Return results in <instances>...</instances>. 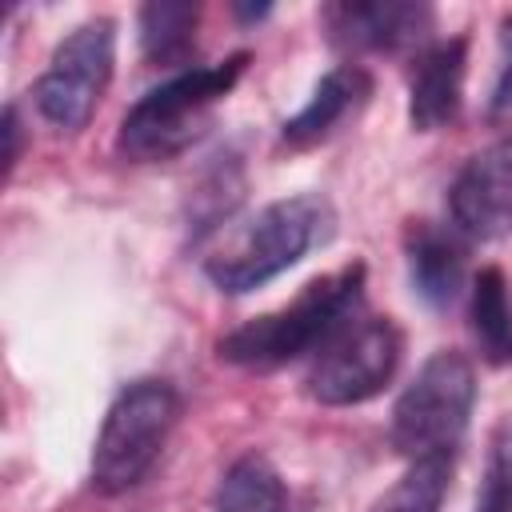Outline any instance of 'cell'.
Wrapping results in <instances>:
<instances>
[{"mask_svg": "<svg viewBox=\"0 0 512 512\" xmlns=\"http://www.w3.org/2000/svg\"><path fill=\"white\" fill-rule=\"evenodd\" d=\"M364 300V264L352 260L328 276H316L300 288V296L284 308L252 316L220 336L216 352L224 364L272 372L308 352H320L332 336H340Z\"/></svg>", "mask_w": 512, "mask_h": 512, "instance_id": "1", "label": "cell"}, {"mask_svg": "<svg viewBox=\"0 0 512 512\" xmlns=\"http://www.w3.org/2000/svg\"><path fill=\"white\" fill-rule=\"evenodd\" d=\"M336 236V208L320 192H296L264 204L248 224H240L212 256H204V276L224 296H248L296 268L312 248Z\"/></svg>", "mask_w": 512, "mask_h": 512, "instance_id": "2", "label": "cell"}, {"mask_svg": "<svg viewBox=\"0 0 512 512\" xmlns=\"http://www.w3.org/2000/svg\"><path fill=\"white\" fill-rule=\"evenodd\" d=\"M244 68H248V52H232L220 64L184 68L164 84L148 88L120 120V136H116L120 156L136 164H152L192 148L208 132L216 104L228 100Z\"/></svg>", "mask_w": 512, "mask_h": 512, "instance_id": "3", "label": "cell"}, {"mask_svg": "<svg viewBox=\"0 0 512 512\" xmlns=\"http://www.w3.org/2000/svg\"><path fill=\"white\" fill-rule=\"evenodd\" d=\"M472 408H476L472 360L456 348H440L420 364L412 384L396 396L388 440L408 464L452 456L468 432Z\"/></svg>", "mask_w": 512, "mask_h": 512, "instance_id": "4", "label": "cell"}, {"mask_svg": "<svg viewBox=\"0 0 512 512\" xmlns=\"http://www.w3.org/2000/svg\"><path fill=\"white\" fill-rule=\"evenodd\" d=\"M180 420V396L168 380L144 376L116 392L92 444V488L120 496L136 488L160 460Z\"/></svg>", "mask_w": 512, "mask_h": 512, "instance_id": "5", "label": "cell"}, {"mask_svg": "<svg viewBox=\"0 0 512 512\" xmlns=\"http://www.w3.org/2000/svg\"><path fill=\"white\" fill-rule=\"evenodd\" d=\"M116 72V20L92 16L76 24L56 48L32 88L40 120L56 132H84Z\"/></svg>", "mask_w": 512, "mask_h": 512, "instance_id": "6", "label": "cell"}, {"mask_svg": "<svg viewBox=\"0 0 512 512\" xmlns=\"http://www.w3.org/2000/svg\"><path fill=\"white\" fill-rule=\"evenodd\" d=\"M400 356H404V332L396 328L392 316L352 320L340 336H332L316 352L304 376V392L324 408L364 404L388 388V380L400 368Z\"/></svg>", "mask_w": 512, "mask_h": 512, "instance_id": "7", "label": "cell"}, {"mask_svg": "<svg viewBox=\"0 0 512 512\" xmlns=\"http://www.w3.org/2000/svg\"><path fill=\"white\" fill-rule=\"evenodd\" d=\"M320 24L340 52H404L428 40L436 8L424 0H336L320 8Z\"/></svg>", "mask_w": 512, "mask_h": 512, "instance_id": "8", "label": "cell"}, {"mask_svg": "<svg viewBox=\"0 0 512 512\" xmlns=\"http://www.w3.org/2000/svg\"><path fill=\"white\" fill-rule=\"evenodd\" d=\"M452 228L468 240L512 236V136L468 156L448 188Z\"/></svg>", "mask_w": 512, "mask_h": 512, "instance_id": "9", "label": "cell"}, {"mask_svg": "<svg viewBox=\"0 0 512 512\" xmlns=\"http://www.w3.org/2000/svg\"><path fill=\"white\" fill-rule=\"evenodd\" d=\"M468 76V40L448 36L416 52L408 76V124L416 132H440L460 116Z\"/></svg>", "mask_w": 512, "mask_h": 512, "instance_id": "10", "label": "cell"}, {"mask_svg": "<svg viewBox=\"0 0 512 512\" xmlns=\"http://www.w3.org/2000/svg\"><path fill=\"white\" fill-rule=\"evenodd\" d=\"M372 72L364 64H336L328 68L300 112L280 124V140L288 148H316L332 140L348 120H356L372 100Z\"/></svg>", "mask_w": 512, "mask_h": 512, "instance_id": "11", "label": "cell"}, {"mask_svg": "<svg viewBox=\"0 0 512 512\" xmlns=\"http://www.w3.org/2000/svg\"><path fill=\"white\" fill-rule=\"evenodd\" d=\"M468 236L456 228L432 224V220H408L404 228V264L412 292L428 308H452L456 296L464 292L468 276Z\"/></svg>", "mask_w": 512, "mask_h": 512, "instance_id": "12", "label": "cell"}, {"mask_svg": "<svg viewBox=\"0 0 512 512\" xmlns=\"http://www.w3.org/2000/svg\"><path fill=\"white\" fill-rule=\"evenodd\" d=\"M472 340L484 356V364L504 368L512 364V284L504 268L488 264L472 276V300H468Z\"/></svg>", "mask_w": 512, "mask_h": 512, "instance_id": "13", "label": "cell"}, {"mask_svg": "<svg viewBox=\"0 0 512 512\" xmlns=\"http://www.w3.org/2000/svg\"><path fill=\"white\" fill-rule=\"evenodd\" d=\"M196 28H200V4L192 0H152L136 12L140 52L148 64H188L196 52Z\"/></svg>", "mask_w": 512, "mask_h": 512, "instance_id": "14", "label": "cell"}, {"mask_svg": "<svg viewBox=\"0 0 512 512\" xmlns=\"http://www.w3.org/2000/svg\"><path fill=\"white\" fill-rule=\"evenodd\" d=\"M216 512H288V488L260 452L236 456L216 484Z\"/></svg>", "mask_w": 512, "mask_h": 512, "instance_id": "15", "label": "cell"}, {"mask_svg": "<svg viewBox=\"0 0 512 512\" xmlns=\"http://www.w3.org/2000/svg\"><path fill=\"white\" fill-rule=\"evenodd\" d=\"M448 480H452V456L416 460L368 512H440Z\"/></svg>", "mask_w": 512, "mask_h": 512, "instance_id": "16", "label": "cell"}, {"mask_svg": "<svg viewBox=\"0 0 512 512\" xmlns=\"http://www.w3.org/2000/svg\"><path fill=\"white\" fill-rule=\"evenodd\" d=\"M240 196H244V176H240L236 156H216V164L204 172V188H196L188 196L192 220L200 228H212V224H220L236 208Z\"/></svg>", "mask_w": 512, "mask_h": 512, "instance_id": "17", "label": "cell"}, {"mask_svg": "<svg viewBox=\"0 0 512 512\" xmlns=\"http://www.w3.org/2000/svg\"><path fill=\"white\" fill-rule=\"evenodd\" d=\"M496 48H500V60L488 92V124L508 128L512 124V12H504L496 24Z\"/></svg>", "mask_w": 512, "mask_h": 512, "instance_id": "18", "label": "cell"}, {"mask_svg": "<svg viewBox=\"0 0 512 512\" xmlns=\"http://www.w3.org/2000/svg\"><path fill=\"white\" fill-rule=\"evenodd\" d=\"M476 512H512V456L504 444L492 448L488 456V472L476 496Z\"/></svg>", "mask_w": 512, "mask_h": 512, "instance_id": "19", "label": "cell"}, {"mask_svg": "<svg viewBox=\"0 0 512 512\" xmlns=\"http://www.w3.org/2000/svg\"><path fill=\"white\" fill-rule=\"evenodd\" d=\"M4 176H12V168H16V160H20V136H24V128H20V112L8 104L4 108Z\"/></svg>", "mask_w": 512, "mask_h": 512, "instance_id": "20", "label": "cell"}, {"mask_svg": "<svg viewBox=\"0 0 512 512\" xmlns=\"http://www.w3.org/2000/svg\"><path fill=\"white\" fill-rule=\"evenodd\" d=\"M232 12H236L240 20H248V24H252V20H264L272 8H268V4H232Z\"/></svg>", "mask_w": 512, "mask_h": 512, "instance_id": "21", "label": "cell"}]
</instances>
